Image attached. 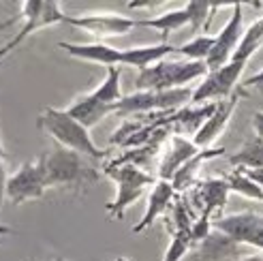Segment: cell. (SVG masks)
Instances as JSON below:
<instances>
[{
  "label": "cell",
  "instance_id": "10",
  "mask_svg": "<svg viewBox=\"0 0 263 261\" xmlns=\"http://www.w3.org/2000/svg\"><path fill=\"white\" fill-rule=\"evenodd\" d=\"M246 64L244 62H227L225 67H220L216 71H210L201 84L193 90V103H208V101H216V99H227L231 95L233 86L238 84L240 75L244 73Z\"/></svg>",
  "mask_w": 263,
  "mask_h": 261
},
{
  "label": "cell",
  "instance_id": "36",
  "mask_svg": "<svg viewBox=\"0 0 263 261\" xmlns=\"http://www.w3.org/2000/svg\"><path fill=\"white\" fill-rule=\"evenodd\" d=\"M116 261H128L126 257H116Z\"/></svg>",
  "mask_w": 263,
  "mask_h": 261
},
{
  "label": "cell",
  "instance_id": "11",
  "mask_svg": "<svg viewBox=\"0 0 263 261\" xmlns=\"http://www.w3.org/2000/svg\"><path fill=\"white\" fill-rule=\"evenodd\" d=\"M64 22L75 26V28H82L90 34H95L99 39L122 36L130 28L137 26V20H130L126 15H120V13H84V15H80V17H69L67 15Z\"/></svg>",
  "mask_w": 263,
  "mask_h": 261
},
{
  "label": "cell",
  "instance_id": "30",
  "mask_svg": "<svg viewBox=\"0 0 263 261\" xmlns=\"http://www.w3.org/2000/svg\"><path fill=\"white\" fill-rule=\"evenodd\" d=\"M251 122H253V128H255V135L263 139V111H255Z\"/></svg>",
  "mask_w": 263,
  "mask_h": 261
},
{
  "label": "cell",
  "instance_id": "34",
  "mask_svg": "<svg viewBox=\"0 0 263 261\" xmlns=\"http://www.w3.org/2000/svg\"><path fill=\"white\" fill-rule=\"evenodd\" d=\"M7 233H13L11 227H5V225H0V236H7Z\"/></svg>",
  "mask_w": 263,
  "mask_h": 261
},
{
  "label": "cell",
  "instance_id": "7",
  "mask_svg": "<svg viewBox=\"0 0 263 261\" xmlns=\"http://www.w3.org/2000/svg\"><path fill=\"white\" fill-rule=\"evenodd\" d=\"M47 182H45V169L43 161L39 156L36 161L24 163L7 182V199L13 206H20L26 201H36L45 195Z\"/></svg>",
  "mask_w": 263,
  "mask_h": 261
},
{
  "label": "cell",
  "instance_id": "35",
  "mask_svg": "<svg viewBox=\"0 0 263 261\" xmlns=\"http://www.w3.org/2000/svg\"><path fill=\"white\" fill-rule=\"evenodd\" d=\"M5 154H7V152H5V148H3V141H0V156L5 159Z\"/></svg>",
  "mask_w": 263,
  "mask_h": 261
},
{
  "label": "cell",
  "instance_id": "18",
  "mask_svg": "<svg viewBox=\"0 0 263 261\" xmlns=\"http://www.w3.org/2000/svg\"><path fill=\"white\" fill-rule=\"evenodd\" d=\"M201 150L195 146L193 141L184 139V137H174L172 139V146H169V150L165 152L163 156V163H161V180H172L180 169L186 165L191 159H195L197 154H199Z\"/></svg>",
  "mask_w": 263,
  "mask_h": 261
},
{
  "label": "cell",
  "instance_id": "37",
  "mask_svg": "<svg viewBox=\"0 0 263 261\" xmlns=\"http://www.w3.org/2000/svg\"><path fill=\"white\" fill-rule=\"evenodd\" d=\"M54 261H67V259H64V257H56Z\"/></svg>",
  "mask_w": 263,
  "mask_h": 261
},
{
  "label": "cell",
  "instance_id": "5",
  "mask_svg": "<svg viewBox=\"0 0 263 261\" xmlns=\"http://www.w3.org/2000/svg\"><path fill=\"white\" fill-rule=\"evenodd\" d=\"M193 99L191 88H176V90H165V92H152V90H137L133 95H126L114 105V114L118 116H128V114H139V111H152V109H169L178 107L182 103Z\"/></svg>",
  "mask_w": 263,
  "mask_h": 261
},
{
  "label": "cell",
  "instance_id": "8",
  "mask_svg": "<svg viewBox=\"0 0 263 261\" xmlns=\"http://www.w3.org/2000/svg\"><path fill=\"white\" fill-rule=\"evenodd\" d=\"M242 9H244L242 3H235L231 7V17L227 20L225 26H222V30L216 34L214 47H212V51H210V56L205 60L210 71H216L220 67H225V64L231 60L233 51L238 49L242 36H244V15H242Z\"/></svg>",
  "mask_w": 263,
  "mask_h": 261
},
{
  "label": "cell",
  "instance_id": "14",
  "mask_svg": "<svg viewBox=\"0 0 263 261\" xmlns=\"http://www.w3.org/2000/svg\"><path fill=\"white\" fill-rule=\"evenodd\" d=\"M178 54V47L169 45V43H154V45H137V47H128L122 49V64L126 67H135L139 71H146L154 64H159L167 60V56Z\"/></svg>",
  "mask_w": 263,
  "mask_h": 261
},
{
  "label": "cell",
  "instance_id": "29",
  "mask_svg": "<svg viewBox=\"0 0 263 261\" xmlns=\"http://www.w3.org/2000/svg\"><path fill=\"white\" fill-rule=\"evenodd\" d=\"M244 86H246V88H263V69L257 71V73L251 75V77H246Z\"/></svg>",
  "mask_w": 263,
  "mask_h": 261
},
{
  "label": "cell",
  "instance_id": "3",
  "mask_svg": "<svg viewBox=\"0 0 263 261\" xmlns=\"http://www.w3.org/2000/svg\"><path fill=\"white\" fill-rule=\"evenodd\" d=\"M210 73L205 62L195 60H163L154 67L139 71L135 77L137 90H152V92H165V90L189 88L191 82L205 77Z\"/></svg>",
  "mask_w": 263,
  "mask_h": 261
},
{
  "label": "cell",
  "instance_id": "32",
  "mask_svg": "<svg viewBox=\"0 0 263 261\" xmlns=\"http://www.w3.org/2000/svg\"><path fill=\"white\" fill-rule=\"evenodd\" d=\"M13 47H11V43H7V45H3V47H0V60H3L7 54H9V51H11Z\"/></svg>",
  "mask_w": 263,
  "mask_h": 261
},
{
  "label": "cell",
  "instance_id": "6",
  "mask_svg": "<svg viewBox=\"0 0 263 261\" xmlns=\"http://www.w3.org/2000/svg\"><path fill=\"white\" fill-rule=\"evenodd\" d=\"M212 229L227 236L235 244L253 246L263 251V216L257 212H235L216 220H210Z\"/></svg>",
  "mask_w": 263,
  "mask_h": 261
},
{
  "label": "cell",
  "instance_id": "4",
  "mask_svg": "<svg viewBox=\"0 0 263 261\" xmlns=\"http://www.w3.org/2000/svg\"><path fill=\"white\" fill-rule=\"evenodd\" d=\"M107 176L118 184L116 199L107 203V214L111 218H122L124 210L133 206L137 199L143 197V191L148 187L156 184V178L141 172L135 165H122V167H111L107 169Z\"/></svg>",
  "mask_w": 263,
  "mask_h": 261
},
{
  "label": "cell",
  "instance_id": "17",
  "mask_svg": "<svg viewBox=\"0 0 263 261\" xmlns=\"http://www.w3.org/2000/svg\"><path fill=\"white\" fill-rule=\"evenodd\" d=\"M64 111H67L73 120L80 122L84 128L90 130L92 126H97L99 122H103L109 114H114V105H105V103L97 101L88 92V95H84L80 99H75Z\"/></svg>",
  "mask_w": 263,
  "mask_h": 261
},
{
  "label": "cell",
  "instance_id": "26",
  "mask_svg": "<svg viewBox=\"0 0 263 261\" xmlns=\"http://www.w3.org/2000/svg\"><path fill=\"white\" fill-rule=\"evenodd\" d=\"M184 7L189 11V26L195 32L199 28H205L212 13L218 9V5H212V3H186Z\"/></svg>",
  "mask_w": 263,
  "mask_h": 261
},
{
  "label": "cell",
  "instance_id": "13",
  "mask_svg": "<svg viewBox=\"0 0 263 261\" xmlns=\"http://www.w3.org/2000/svg\"><path fill=\"white\" fill-rule=\"evenodd\" d=\"M58 47L64 49L73 58H80L86 62H97L107 69L122 64V49L105 45V43H67V41H62V43H58Z\"/></svg>",
  "mask_w": 263,
  "mask_h": 261
},
{
  "label": "cell",
  "instance_id": "25",
  "mask_svg": "<svg viewBox=\"0 0 263 261\" xmlns=\"http://www.w3.org/2000/svg\"><path fill=\"white\" fill-rule=\"evenodd\" d=\"M214 41H216V36H212V34H199V36L191 39L189 43H184L182 47H178V54L184 56L186 60L205 62L210 51L214 47Z\"/></svg>",
  "mask_w": 263,
  "mask_h": 261
},
{
  "label": "cell",
  "instance_id": "31",
  "mask_svg": "<svg viewBox=\"0 0 263 261\" xmlns=\"http://www.w3.org/2000/svg\"><path fill=\"white\" fill-rule=\"evenodd\" d=\"M248 178H251L253 182H255V184L263 191V169H248V172H244Z\"/></svg>",
  "mask_w": 263,
  "mask_h": 261
},
{
  "label": "cell",
  "instance_id": "16",
  "mask_svg": "<svg viewBox=\"0 0 263 261\" xmlns=\"http://www.w3.org/2000/svg\"><path fill=\"white\" fill-rule=\"evenodd\" d=\"M174 195H176V189H174L172 182H169V180H161V178L156 180V184L152 187V191L148 195L146 214H143V218L133 227V231L135 233H141V231H146L148 227H152L154 220L169 208V203H172V199H174Z\"/></svg>",
  "mask_w": 263,
  "mask_h": 261
},
{
  "label": "cell",
  "instance_id": "20",
  "mask_svg": "<svg viewBox=\"0 0 263 261\" xmlns=\"http://www.w3.org/2000/svg\"><path fill=\"white\" fill-rule=\"evenodd\" d=\"M137 26H143V28H152V30H159L161 36H163V43H165V39L172 34L174 30L184 28V26H189V11H186V7H180V9L161 13V15H154V17L137 20Z\"/></svg>",
  "mask_w": 263,
  "mask_h": 261
},
{
  "label": "cell",
  "instance_id": "33",
  "mask_svg": "<svg viewBox=\"0 0 263 261\" xmlns=\"http://www.w3.org/2000/svg\"><path fill=\"white\" fill-rule=\"evenodd\" d=\"M242 261H263V255H248V257H244Z\"/></svg>",
  "mask_w": 263,
  "mask_h": 261
},
{
  "label": "cell",
  "instance_id": "9",
  "mask_svg": "<svg viewBox=\"0 0 263 261\" xmlns=\"http://www.w3.org/2000/svg\"><path fill=\"white\" fill-rule=\"evenodd\" d=\"M22 17H24V26L9 41L11 47H17L34 30L47 28L51 24H62L67 20V15L62 13V7L54 3V0H28V3H22Z\"/></svg>",
  "mask_w": 263,
  "mask_h": 261
},
{
  "label": "cell",
  "instance_id": "23",
  "mask_svg": "<svg viewBox=\"0 0 263 261\" xmlns=\"http://www.w3.org/2000/svg\"><path fill=\"white\" fill-rule=\"evenodd\" d=\"M227 182L225 180H205L203 184H201V199L205 203V210H203V216L210 218V212L214 210V208H222L227 201Z\"/></svg>",
  "mask_w": 263,
  "mask_h": 261
},
{
  "label": "cell",
  "instance_id": "28",
  "mask_svg": "<svg viewBox=\"0 0 263 261\" xmlns=\"http://www.w3.org/2000/svg\"><path fill=\"white\" fill-rule=\"evenodd\" d=\"M7 182H9V176H7V167H5V159L0 156V210L7 201Z\"/></svg>",
  "mask_w": 263,
  "mask_h": 261
},
{
  "label": "cell",
  "instance_id": "1",
  "mask_svg": "<svg viewBox=\"0 0 263 261\" xmlns=\"http://www.w3.org/2000/svg\"><path fill=\"white\" fill-rule=\"evenodd\" d=\"M47 189H64L82 195L86 189L99 182V169L88 161V156L67 148H58L41 154Z\"/></svg>",
  "mask_w": 263,
  "mask_h": 261
},
{
  "label": "cell",
  "instance_id": "2",
  "mask_svg": "<svg viewBox=\"0 0 263 261\" xmlns=\"http://www.w3.org/2000/svg\"><path fill=\"white\" fill-rule=\"evenodd\" d=\"M36 126L43 128L49 137H54L60 146L67 150L84 154L88 159H105V156H107V150L99 148L97 143L92 141L90 130L84 128L77 120H73L64 109L45 107L39 114Z\"/></svg>",
  "mask_w": 263,
  "mask_h": 261
},
{
  "label": "cell",
  "instance_id": "27",
  "mask_svg": "<svg viewBox=\"0 0 263 261\" xmlns=\"http://www.w3.org/2000/svg\"><path fill=\"white\" fill-rule=\"evenodd\" d=\"M191 246H193L191 233H189V231H184V229H180L176 236L172 238V242H169V249H167L163 261H182L184 255L191 251Z\"/></svg>",
  "mask_w": 263,
  "mask_h": 261
},
{
  "label": "cell",
  "instance_id": "21",
  "mask_svg": "<svg viewBox=\"0 0 263 261\" xmlns=\"http://www.w3.org/2000/svg\"><path fill=\"white\" fill-rule=\"evenodd\" d=\"M263 47V17L255 20L248 28L244 30V36H242V41L238 45V49L233 51V56L229 62H248L255 54H257V49Z\"/></svg>",
  "mask_w": 263,
  "mask_h": 261
},
{
  "label": "cell",
  "instance_id": "22",
  "mask_svg": "<svg viewBox=\"0 0 263 261\" xmlns=\"http://www.w3.org/2000/svg\"><path fill=\"white\" fill-rule=\"evenodd\" d=\"M97 101L105 103V105H116L118 101L122 99V88H120V69L111 67L107 69V75H105L103 84H99L95 90L90 92Z\"/></svg>",
  "mask_w": 263,
  "mask_h": 261
},
{
  "label": "cell",
  "instance_id": "24",
  "mask_svg": "<svg viewBox=\"0 0 263 261\" xmlns=\"http://www.w3.org/2000/svg\"><path fill=\"white\" fill-rule=\"evenodd\" d=\"M225 182H227L229 193H238L242 197L253 199V201H263V191L242 172V169H233V172L225 178Z\"/></svg>",
  "mask_w": 263,
  "mask_h": 261
},
{
  "label": "cell",
  "instance_id": "19",
  "mask_svg": "<svg viewBox=\"0 0 263 261\" xmlns=\"http://www.w3.org/2000/svg\"><path fill=\"white\" fill-rule=\"evenodd\" d=\"M229 165L233 169H263V139L253 135L248 141H244L238 150L229 154Z\"/></svg>",
  "mask_w": 263,
  "mask_h": 261
},
{
  "label": "cell",
  "instance_id": "12",
  "mask_svg": "<svg viewBox=\"0 0 263 261\" xmlns=\"http://www.w3.org/2000/svg\"><path fill=\"white\" fill-rule=\"evenodd\" d=\"M238 107V97H229L227 101H218L214 111L208 116L205 122L199 126V130L195 133L193 143L197 148H208L214 139H218V135L225 130L227 122L231 120V116Z\"/></svg>",
  "mask_w": 263,
  "mask_h": 261
},
{
  "label": "cell",
  "instance_id": "15",
  "mask_svg": "<svg viewBox=\"0 0 263 261\" xmlns=\"http://www.w3.org/2000/svg\"><path fill=\"white\" fill-rule=\"evenodd\" d=\"M197 261H242L244 259V246L235 244L222 233H210L201 242Z\"/></svg>",
  "mask_w": 263,
  "mask_h": 261
}]
</instances>
